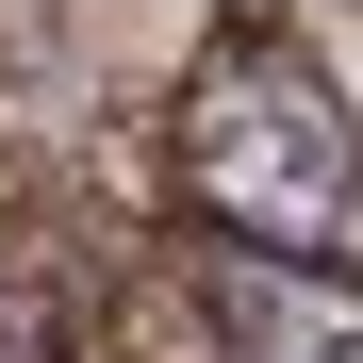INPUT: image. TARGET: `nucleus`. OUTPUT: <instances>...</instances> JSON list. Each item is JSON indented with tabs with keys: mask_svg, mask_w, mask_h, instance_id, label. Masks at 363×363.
Here are the masks:
<instances>
[{
	"mask_svg": "<svg viewBox=\"0 0 363 363\" xmlns=\"http://www.w3.org/2000/svg\"><path fill=\"white\" fill-rule=\"evenodd\" d=\"M165 165H182V199L215 215V248L330 264V231L363 199V116H347V83L281 17H215L199 67H182V99H165Z\"/></svg>",
	"mask_w": 363,
	"mask_h": 363,
	"instance_id": "nucleus-1",
	"label": "nucleus"
},
{
	"mask_svg": "<svg viewBox=\"0 0 363 363\" xmlns=\"http://www.w3.org/2000/svg\"><path fill=\"white\" fill-rule=\"evenodd\" d=\"M199 314L231 363H363V281L347 264H281V248H215Z\"/></svg>",
	"mask_w": 363,
	"mask_h": 363,
	"instance_id": "nucleus-2",
	"label": "nucleus"
}]
</instances>
